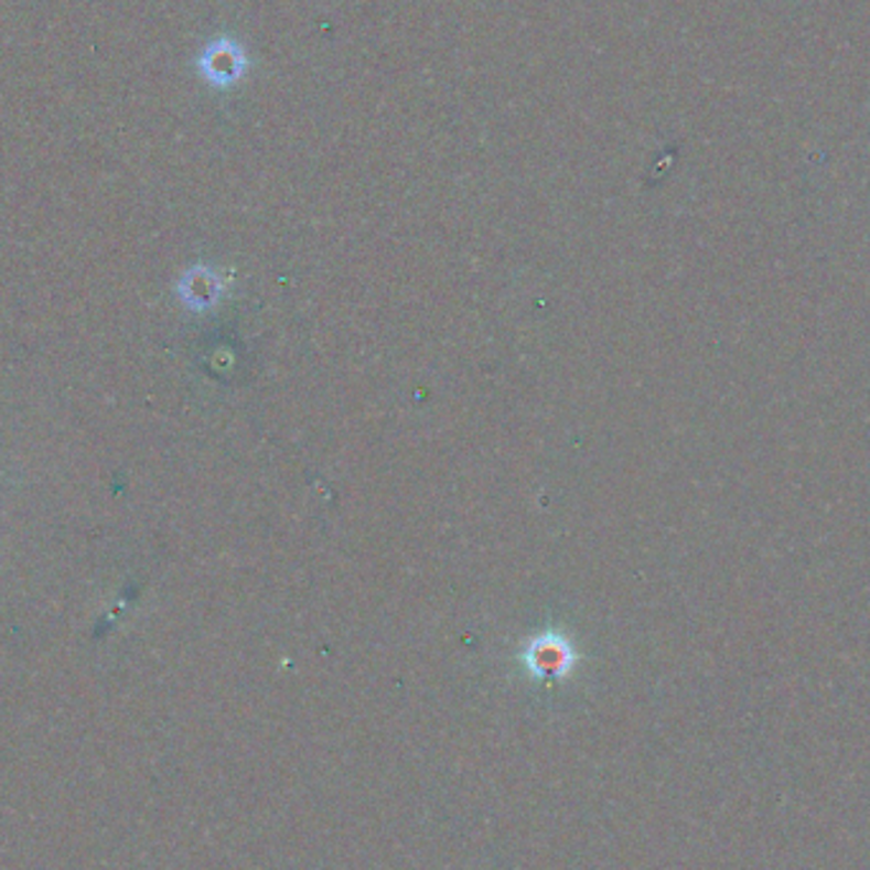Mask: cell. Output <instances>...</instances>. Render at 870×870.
Segmentation results:
<instances>
[{"instance_id":"cell-1","label":"cell","mask_w":870,"mask_h":870,"mask_svg":"<svg viewBox=\"0 0 870 870\" xmlns=\"http://www.w3.org/2000/svg\"><path fill=\"white\" fill-rule=\"evenodd\" d=\"M198 72L206 79V85L214 89H229L250 72V60H247L245 46L239 41L222 36L214 39L198 54Z\"/></svg>"}]
</instances>
